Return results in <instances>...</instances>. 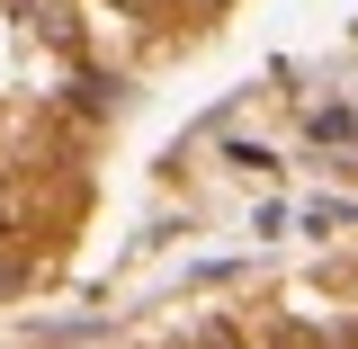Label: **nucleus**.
<instances>
[{
  "label": "nucleus",
  "mask_w": 358,
  "mask_h": 349,
  "mask_svg": "<svg viewBox=\"0 0 358 349\" xmlns=\"http://www.w3.org/2000/svg\"><path fill=\"white\" fill-rule=\"evenodd\" d=\"M0 9H9L18 27H36L45 45H72V9H63V0H0Z\"/></svg>",
  "instance_id": "f257e3e1"
},
{
  "label": "nucleus",
  "mask_w": 358,
  "mask_h": 349,
  "mask_svg": "<svg viewBox=\"0 0 358 349\" xmlns=\"http://www.w3.org/2000/svg\"><path fill=\"white\" fill-rule=\"evenodd\" d=\"M350 134H358L350 108H313V143H350Z\"/></svg>",
  "instance_id": "f03ea898"
},
{
  "label": "nucleus",
  "mask_w": 358,
  "mask_h": 349,
  "mask_svg": "<svg viewBox=\"0 0 358 349\" xmlns=\"http://www.w3.org/2000/svg\"><path fill=\"white\" fill-rule=\"evenodd\" d=\"M117 99H126V81H99V72H81V108H90V117H108Z\"/></svg>",
  "instance_id": "7ed1b4c3"
},
{
  "label": "nucleus",
  "mask_w": 358,
  "mask_h": 349,
  "mask_svg": "<svg viewBox=\"0 0 358 349\" xmlns=\"http://www.w3.org/2000/svg\"><path fill=\"white\" fill-rule=\"evenodd\" d=\"M18 287H27V269H18V260H0V296H18Z\"/></svg>",
  "instance_id": "20e7f679"
}]
</instances>
